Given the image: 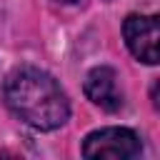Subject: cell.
Instances as JSON below:
<instances>
[{"label":"cell","mask_w":160,"mask_h":160,"mask_svg":"<svg viewBox=\"0 0 160 160\" xmlns=\"http://www.w3.org/2000/svg\"><path fill=\"white\" fill-rule=\"evenodd\" d=\"M5 105L15 118L35 130H55L70 115V102L58 80L32 65H22L5 78Z\"/></svg>","instance_id":"cell-1"},{"label":"cell","mask_w":160,"mask_h":160,"mask_svg":"<svg viewBox=\"0 0 160 160\" xmlns=\"http://www.w3.org/2000/svg\"><path fill=\"white\" fill-rule=\"evenodd\" d=\"M140 150H142L140 138L128 128H102L90 132L82 142V155L95 160H102V158L130 160V158H138Z\"/></svg>","instance_id":"cell-2"},{"label":"cell","mask_w":160,"mask_h":160,"mask_svg":"<svg viewBox=\"0 0 160 160\" xmlns=\"http://www.w3.org/2000/svg\"><path fill=\"white\" fill-rule=\"evenodd\" d=\"M122 35L130 48V52L148 62H158V38H160V25L155 15H128L122 22Z\"/></svg>","instance_id":"cell-3"},{"label":"cell","mask_w":160,"mask_h":160,"mask_svg":"<svg viewBox=\"0 0 160 160\" xmlns=\"http://www.w3.org/2000/svg\"><path fill=\"white\" fill-rule=\"evenodd\" d=\"M85 95L90 102H95L98 108L108 110V112H118L122 108V92L118 88V75L112 68L100 65L92 68L85 78Z\"/></svg>","instance_id":"cell-4"},{"label":"cell","mask_w":160,"mask_h":160,"mask_svg":"<svg viewBox=\"0 0 160 160\" xmlns=\"http://www.w3.org/2000/svg\"><path fill=\"white\" fill-rule=\"evenodd\" d=\"M58 2H75V0H58Z\"/></svg>","instance_id":"cell-5"}]
</instances>
